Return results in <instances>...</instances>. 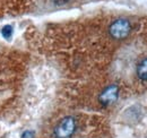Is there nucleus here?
I'll use <instances>...</instances> for the list:
<instances>
[{
	"instance_id": "7",
	"label": "nucleus",
	"mask_w": 147,
	"mask_h": 138,
	"mask_svg": "<svg viewBox=\"0 0 147 138\" xmlns=\"http://www.w3.org/2000/svg\"><path fill=\"white\" fill-rule=\"evenodd\" d=\"M70 0H52V2L55 5H58V6H61V5H66L67 2H69Z\"/></svg>"
},
{
	"instance_id": "3",
	"label": "nucleus",
	"mask_w": 147,
	"mask_h": 138,
	"mask_svg": "<svg viewBox=\"0 0 147 138\" xmlns=\"http://www.w3.org/2000/svg\"><path fill=\"white\" fill-rule=\"evenodd\" d=\"M118 96H119V87L115 84H111L101 92L98 96V101L102 105L108 106L110 104L114 103L118 100Z\"/></svg>"
},
{
	"instance_id": "5",
	"label": "nucleus",
	"mask_w": 147,
	"mask_h": 138,
	"mask_svg": "<svg viewBox=\"0 0 147 138\" xmlns=\"http://www.w3.org/2000/svg\"><path fill=\"white\" fill-rule=\"evenodd\" d=\"M13 33H14V31H13V27H11L10 25H6V26H3L2 30H1V35H2L5 39H7V40H9V39L13 36Z\"/></svg>"
},
{
	"instance_id": "1",
	"label": "nucleus",
	"mask_w": 147,
	"mask_h": 138,
	"mask_svg": "<svg viewBox=\"0 0 147 138\" xmlns=\"http://www.w3.org/2000/svg\"><path fill=\"white\" fill-rule=\"evenodd\" d=\"M77 129V122L76 119L68 116L62 118L57 123L53 129V136L55 138H71Z\"/></svg>"
},
{
	"instance_id": "4",
	"label": "nucleus",
	"mask_w": 147,
	"mask_h": 138,
	"mask_svg": "<svg viewBox=\"0 0 147 138\" xmlns=\"http://www.w3.org/2000/svg\"><path fill=\"white\" fill-rule=\"evenodd\" d=\"M136 74L138 76L139 79L146 82L147 80V58L143 59L138 65H137V68H136Z\"/></svg>"
},
{
	"instance_id": "6",
	"label": "nucleus",
	"mask_w": 147,
	"mask_h": 138,
	"mask_svg": "<svg viewBox=\"0 0 147 138\" xmlns=\"http://www.w3.org/2000/svg\"><path fill=\"white\" fill-rule=\"evenodd\" d=\"M34 131H32V130H26V131H24L23 133V135H22V137L20 138H34Z\"/></svg>"
},
{
	"instance_id": "2",
	"label": "nucleus",
	"mask_w": 147,
	"mask_h": 138,
	"mask_svg": "<svg viewBox=\"0 0 147 138\" xmlns=\"http://www.w3.org/2000/svg\"><path fill=\"white\" fill-rule=\"evenodd\" d=\"M131 32V24L126 18H118L109 26V34L114 40H123Z\"/></svg>"
}]
</instances>
